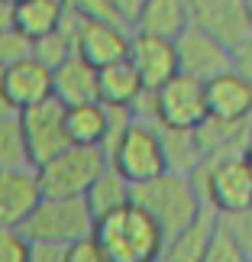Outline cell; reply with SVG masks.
Segmentation results:
<instances>
[{"label": "cell", "mask_w": 252, "mask_h": 262, "mask_svg": "<svg viewBox=\"0 0 252 262\" xmlns=\"http://www.w3.org/2000/svg\"><path fill=\"white\" fill-rule=\"evenodd\" d=\"M29 262H68L65 243H29Z\"/></svg>", "instance_id": "31"}, {"label": "cell", "mask_w": 252, "mask_h": 262, "mask_svg": "<svg viewBox=\"0 0 252 262\" xmlns=\"http://www.w3.org/2000/svg\"><path fill=\"white\" fill-rule=\"evenodd\" d=\"M26 55H33V39L26 33H19L13 23L0 29V68L13 65V62H19V58H26Z\"/></svg>", "instance_id": "28"}, {"label": "cell", "mask_w": 252, "mask_h": 262, "mask_svg": "<svg viewBox=\"0 0 252 262\" xmlns=\"http://www.w3.org/2000/svg\"><path fill=\"white\" fill-rule=\"evenodd\" d=\"M0 262H29V239L19 227L0 224Z\"/></svg>", "instance_id": "29"}, {"label": "cell", "mask_w": 252, "mask_h": 262, "mask_svg": "<svg viewBox=\"0 0 252 262\" xmlns=\"http://www.w3.org/2000/svg\"><path fill=\"white\" fill-rule=\"evenodd\" d=\"M52 97L62 104H87V100H100V84H97V68L72 52L65 62L52 68Z\"/></svg>", "instance_id": "17"}, {"label": "cell", "mask_w": 252, "mask_h": 262, "mask_svg": "<svg viewBox=\"0 0 252 262\" xmlns=\"http://www.w3.org/2000/svg\"><path fill=\"white\" fill-rule=\"evenodd\" d=\"M107 159L129 185H139V181L162 175L165 152H162V139H158V126L149 123V120H133L126 126V133L107 152Z\"/></svg>", "instance_id": "6"}, {"label": "cell", "mask_w": 252, "mask_h": 262, "mask_svg": "<svg viewBox=\"0 0 252 262\" xmlns=\"http://www.w3.org/2000/svg\"><path fill=\"white\" fill-rule=\"evenodd\" d=\"M0 117H16V110H13V104H10V100H7L4 88H0Z\"/></svg>", "instance_id": "34"}, {"label": "cell", "mask_w": 252, "mask_h": 262, "mask_svg": "<svg viewBox=\"0 0 252 262\" xmlns=\"http://www.w3.org/2000/svg\"><path fill=\"white\" fill-rule=\"evenodd\" d=\"M233 68L252 84V36L243 39V42L233 49Z\"/></svg>", "instance_id": "32"}, {"label": "cell", "mask_w": 252, "mask_h": 262, "mask_svg": "<svg viewBox=\"0 0 252 262\" xmlns=\"http://www.w3.org/2000/svg\"><path fill=\"white\" fill-rule=\"evenodd\" d=\"M19 162H29L23 149V136H19V120L0 117V168L19 165Z\"/></svg>", "instance_id": "25"}, {"label": "cell", "mask_w": 252, "mask_h": 262, "mask_svg": "<svg viewBox=\"0 0 252 262\" xmlns=\"http://www.w3.org/2000/svg\"><path fill=\"white\" fill-rule=\"evenodd\" d=\"M16 120H19V136H23L26 159L33 165L45 162L55 152H62L65 146H72V139L65 133V104L58 97H45L33 107L19 110Z\"/></svg>", "instance_id": "7"}, {"label": "cell", "mask_w": 252, "mask_h": 262, "mask_svg": "<svg viewBox=\"0 0 252 262\" xmlns=\"http://www.w3.org/2000/svg\"><path fill=\"white\" fill-rule=\"evenodd\" d=\"M72 52H75V13L65 10V19L52 29V33L33 39V55L39 58V62H45L49 68H55Z\"/></svg>", "instance_id": "24"}, {"label": "cell", "mask_w": 252, "mask_h": 262, "mask_svg": "<svg viewBox=\"0 0 252 262\" xmlns=\"http://www.w3.org/2000/svg\"><path fill=\"white\" fill-rule=\"evenodd\" d=\"M65 10H68L65 0H16V4H10V19L19 33L39 39L62 23Z\"/></svg>", "instance_id": "21"}, {"label": "cell", "mask_w": 252, "mask_h": 262, "mask_svg": "<svg viewBox=\"0 0 252 262\" xmlns=\"http://www.w3.org/2000/svg\"><path fill=\"white\" fill-rule=\"evenodd\" d=\"M158 126V139H162V152H165V168L181 175H191L204 159V149H200L197 129L194 126Z\"/></svg>", "instance_id": "19"}, {"label": "cell", "mask_w": 252, "mask_h": 262, "mask_svg": "<svg viewBox=\"0 0 252 262\" xmlns=\"http://www.w3.org/2000/svg\"><path fill=\"white\" fill-rule=\"evenodd\" d=\"M39 198H42V188H39V175L33 162L0 168V224L19 227Z\"/></svg>", "instance_id": "14"}, {"label": "cell", "mask_w": 252, "mask_h": 262, "mask_svg": "<svg viewBox=\"0 0 252 262\" xmlns=\"http://www.w3.org/2000/svg\"><path fill=\"white\" fill-rule=\"evenodd\" d=\"M0 88H4L7 100L19 114V110L52 97V68L45 62H39L36 55H26L13 65L0 68Z\"/></svg>", "instance_id": "13"}, {"label": "cell", "mask_w": 252, "mask_h": 262, "mask_svg": "<svg viewBox=\"0 0 252 262\" xmlns=\"http://www.w3.org/2000/svg\"><path fill=\"white\" fill-rule=\"evenodd\" d=\"M175 55H178V72L197 78V81H210L214 75L233 68V49L197 26H185L175 36Z\"/></svg>", "instance_id": "9"}, {"label": "cell", "mask_w": 252, "mask_h": 262, "mask_svg": "<svg viewBox=\"0 0 252 262\" xmlns=\"http://www.w3.org/2000/svg\"><path fill=\"white\" fill-rule=\"evenodd\" d=\"M29 243H75L78 236L94 233V214H90L84 194L81 198H49L42 194L29 217L19 224Z\"/></svg>", "instance_id": "4"}, {"label": "cell", "mask_w": 252, "mask_h": 262, "mask_svg": "<svg viewBox=\"0 0 252 262\" xmlns=\"http://www.w3.org/2000/svg\"><path fill=\"white\" fill-rule=\"evenodd\" d=\"M94 236L104 246L107 262H158L165 233L139 204H123L94 220Z\"/></svg>", "instance_id": "1"}, {"label": "cell", "mask_w": 252, "mask_h": 262, "mask_svg": "<svg viewBox=\"0 0 252 262\" xmlns=\"http://www.w3.org/2000/svg\"><path fill=\"white\" fill-rule=\"evenodd\" d=\"M4 4H16V0H4Z\"/></svg>", "instance_id": "38"}, {"label": "cell", "mask_w": 252, "mask_h": 262, "mask_svg": "<svg viewBox=\"0 0 252 262\" xmlns=\"http://www.w3.org/2000/svg\"><path fill=\"white\" fill-rule=\"evenodd\" d=\"M139 4L143 0H113V7H117V13L123 16V23L133 29V23H136V13H139Z\"/></svg>", "instance_id": "33"}, {"label": "cell", "mask_w": 252, "mask_h": 262, "mask_svg": "<svg viewBox=\"0 0 252 262\" xmlns=\"http://www.w3.org/2000/svg\"><path fill=\"white\" fill-rule=\"evenodd\" d=\"M65 133L78 146H100L107 139V104L87 100V104H68L65 107Z\"/></svg>", "instance_id": "20"}, {"label": "cell", "mask_w": 252, "mask_h": 262, "mask_svg": "<svg viewBox=\"0 0 252 262\" xmlns=\"http://www.w3.org/2000/svg\"><path fill=\"white\" fill-rule=\"evenodd\" d=\"M223 227L233 233L236 246L243 249V259L252 262V204L249 207H239V210H230V214H220Z\"/></svg>", "instance_id": "27"}, {"label": "cell", "mask_w": 252, "mask_h": 262, "mask_svg": "<svg viewBox=\"0 0 252 262\" xmlns=\"http://www.w3.org/2000/svg\"><path fill=\"white\" fill-rule=\"evenodd\" d=\"M188 13L191 26L204 29L230 49L252 36L249 0H188Z\"/></svg>", "instance_id": "10"}, {"label": "cell", "mask_w": 252, "mask_h": 262, "mask_svg": "<svg viewBox=\"0 0 252 262\" xmlns=\"http://www.w3.org/2000/svg\"><path fill=\"white\" fill-rule=\"evenodd\" d=\"M126 49H129V29L104 23V19H84L75 13V52L87 58L94 68L126 58Z\"/></svg>", "instance_id": "11"}, {"label": "cell", "mask_w": 252, "mask_h": 262, "mask_svg": "<svg viewBox=\"0 0 252 262\" xmlns=\"http://www.w3.org/2000/svg\"><path fill=\"white\" fill-rule=\"evenodd\" d=\"M220 220V210H214L210 204H200V210L188 220L178 233H171L162 246V262H204L210 233H214Z\"/></svg>", "instance_id": "16"}, {"label": "cell", "mask_w": 252, "mask_h": 262, "mask_svg": "<svg viewBox=\"0 0 252 262\" xmlns=\"http://www.w3.org/2000/svg\"><path fill=\"white\" fill-rule=\"evenodd\" d=\"M68 262H107V253L94 233H84L75 243H68Z\"/></svg>", "instance_id": "30"}, {"label": "cell", "mask_w": 252, "mask_h": 262, "mask_svg": "<svg viewBox=\"0 0 252 262\" xmlns=\"http://www.w3.org/2000/svg\"><path fill=\"white\" fill-rule=\"evenodd\" d=\"M10 23H13V19H10V4H4V0H0V29L10 26Z\"/></svg>", "instance_id": "35"}, {"label": "cell", "mask_w": 252, "mask_h": 262, "mask_svg": "<svg viewBox=\"0 0 252 262\" xmlns=\"http://www.w3.org/2000/svg\"><path fill=\"white\" fill-rule=\"evenodd\" d=\"M243 156H246V162H249V168H252V139H249V146H246V152H243Z\"/></svg>", "instance_id": "36"}, {"label": "cell", "mask_w": 252, "mask_h": 262, "mask_svg": "<svg viewBox=\"0 0 252 262\" xmlns=\"http://www.w3.org/2000/svg\"><path fill=\"white\" fill-rule=\"evenodd\" d=\"M249 19H252V0H249Z\"/></svg>", "instance_id": "37"}, {"label": "cell", "mask_w": 252, "mask_h": 262, "mask_svg": "<svg viewBox=\"0 0 252 262\" xmlns=\"http://www.w3.org/2000/svg\"><path fill=\"white\" fill-rule=\"evenodd\" d=\"M204 262H246V259H243V249L236 246V239H233V233L223 227V220H217L214 233H210Z\"/></svg>", "instance_id": "26"}, {"label": "cell", "mask_w": 252, "mask_h": 262, "mask_svg": "<svg viewBox=\"0 0 252 262\" xmlns=\"http://www.w3.org/2000/svg\"><path fill=\"white\" fill-rule=\"evenodd\" d=\"M110 162L107 152L100 146H65L62 152H55L52 159L36 165V175H39V188L42 194L49 198H81L84 191L90 188L104 165Z\"/></svg>", "instance_id": "5"}, {"label": "cell", "mask_w": 252, "mask_h": 262, "mask_svg": "<svg viewBox=\"0 0 252 262\" xmlns=\"http://www.w3.org/2000/svg\"><path fill=\"white\" fill-rule=\"evenodd\" d=\"M126 58L133 62V68L139 72L143 88H158L165 84L171 75L178 72V55H175V39L165 36H152V33H129V49Z\"/></svg>", "instance_id": "12"}, {"label": "cell", "mask_w": 252, "mask_h": 262, "mask_svg": "<svg viewBox=\"0 0 252 262\" xmlns=\"http://www.w3.org/2000/svg\"><path fill=\"white\" fill-rule=\"evenodd\" d=\"M207 117L204 81L185 72H175L165 84L155 88V123L165 126H197Z\"/></svg>", "instance_id": "8"}, {"label": "cell", "mask_w": 252, "mask_h": 262, "mask_svg": "<svg viewBox=\"0 0 252 262\" xmlns=\"http://www.w3.org/2000/svg\"><path fill=\"white\" fill-rule=\"evenodd\" d=\"M84 201H87V207H90V214L97 217H104L110 214V210H117V207H123L133 201V185L117 172L113 165H104V172H100L94 181H90V188L84 191Z\"/></svg>", "instance_id": "23"}, {"label": "cell", "mask_w": 252, "mask_h": 262, "mask_svg": "<svg viewBox=\"0 0 252 262\" xmlns=\"http://www.w3.org/2000/svg\"><path fill=\"white\" fill-rule=\"evenodd\" d=\"M185 26H191L188 0H143L133 23V29H139V33H152L165 39H175Z\"/></svg>", "instance_id": "18"}, {"label": "cell", "mask_w": 252, "mask_h": 262, "mask_svg": "<svg viewBox=\"0 0 252 262\" xmlns=\"http://www.w3.org/2000/svg\"><path fill=\"white\" fill-rule=\"evenodd\" d=\"M204 100H207V117H223V120L252 117V84L236 68L204 81Z\"/></svg>", "instance_id": "15"}, {"label": "cell", "mask_w": 252, "mask_h": 262, "mask_svg": "<svg viewBox=\"0 0 252 262\" xmlns=\"http://www.w3.org/2000/svg\"><path fill=\"white\" fill-rule=\"evenodd\" d=\"M133 204L143 207L146 214L162 227V233L168 239L171 233H178V230L197 214L204 201H200L191 175H181V172L165 168L162 175L133 185Z\"/></svg>", "instance_id": "2"}, {"label": "cell", "mask_w": 252, "mask_h": 262, "mask_svg": "<svg viewBox=\"0 0 252 262\" xmlns=\"http://www.w3.org/2000/svg\"><path fill=\"white\" fill-rule=\"evenodd\" d=\"M191 181H194L200 201L220 214L252 204V168L243 152L204 156L200 165L191 172Z\"/></svg>", "instance_id": "3"}, {"label": "cell", "mask_w": 252, "mask_h": 262, "mask_svg": "<svg viewBox=\"0 0 252 262\" xmlns=\"http://www.w3.org/2000/svg\"><path fill=\"white\" fill-rule=\"evenodd\" d=\"M97 84H100V100H104V104L133 107V100L143 94L139 72L133 68L129 58H120V62H110L104 68H97Z\"/></svg>", "instance_id": "22"}]
</instances>
